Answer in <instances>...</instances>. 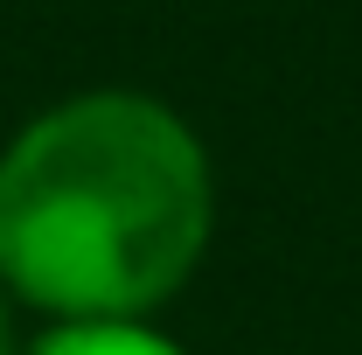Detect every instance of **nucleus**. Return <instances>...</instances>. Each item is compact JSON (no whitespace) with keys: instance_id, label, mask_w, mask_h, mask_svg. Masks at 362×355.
Here are the masks:
<instances>
[{"instance_id":"3","label":"nucleus","mask_w":362,"mask_h":355,"mask_svg":"<svg viewBox=\"0 0 362 355\" xmlns=\"http://www.w3.org/2000/svg\"><path fill=\"white\" fill-rule=\"evenodd\" d=\"M0 355H21V349H14V313H7V293H0Z\"/></svg>"},{"instance_id":"1","label":"nucleus","mask_w":362,"mask_h":355,"mask_svg":"<svg viewBox=\"0 0 362 355\" xmlns=\"http://www.w3.org/2000/svg\"><path fill=\"white\" fill-rule=\"evenodd\" d=\"M209 223V153L160 98H63L0 153V293L56 320H139L202 265Z\"/></svg>"},{"instance_id":"2","label":"nucleus","mask_w":362,"mask_h":355,"mask_svg":"<svg viewBox=\"0 0 362 355\" xmlns=\"http://www.w3.org/2000/svg\"><path fill=\"white\" fill-rule=\"evenodd\" d=\"M28 355H181V349L160 342V334H146L139 320H63Z\"/></svg>"}]
</instances>
